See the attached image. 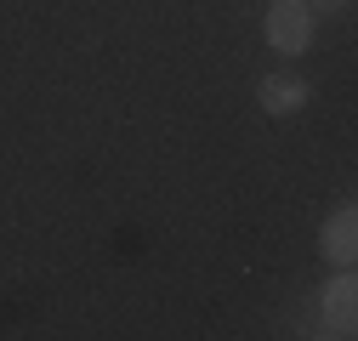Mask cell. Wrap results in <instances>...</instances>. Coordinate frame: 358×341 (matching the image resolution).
Returning <instances> with one entry per match:
<instances>
[{
    "mask_svg": "<svg viewBox=\"0 0 358 341\" xmlns=\"http://www.w3.org/2000/svg\"><path fill=\"white\" fill-rule=\"evenodd\" d=\"M256 103H262L267 114H296V108L307 103V85H301V80H279V74H267V80H262V92H256Z\"/></svg>",
    "mask_w": 358,
    "mask_h": 341,
    "instance_id": "277c9868",
    "label": "cell"
},
{
    "mask_svg": "<svg viewBox=\"0 0 358 341\" xmlns=\"http://www.w3.org/2000/svg\"><path fill=\"white\" fill-rule=\"evenodd\" d=\"M324 6H330V0H324Z\"/></svg>",
    "mask_w": 358,
    "mask_h": 341,
    "instance_id": "5b68a950",
    "label": "cell"
},
{
    "mask_svg": "<svg viewBox=\"0 0 358 341\" xmlns=\"http://www.w3.org/2000/svg\"><path fill=\"white\" fill-rule=\"evenodd\" d=\"M358 290H352V279H336L330 290H324V319H330V335H352V324H358Z\"/></svg>",
    "mask_w": 358,
    "mask_h": 341,
    "instance_id": "3957f363",
    "label": "cell"
},
{
    "mask_svg": "<svg viewBox=\"0 0 358 341\" xmlns=\"http://www.w3.org/2000/svg\"><path fill=\"white\" fill-rule=\"evenodd\" d=\"M324 256H330V262L336 268H352V256H358V210L347 205V210H336V217L324 222Z\"/></svg>",
    "mask_w": 358,
    "mask_h": 341,
    "instance_id": "7a4b0ae2",
    "label": "cell"
},
{
    "mask_svg": "<svg viewBox=\"0 0 358 341\" xmlns=\"http://www.w3.org/2000/svg\"><path fill=\"white\" fill-rule=\"evenodd\" d=\"M267 46H273L279 57H296L313 46V12L307 0H273L267 6Z\"/></svg>",
    "mask_w": 358,
    "mask_h": 341,
    "instance_id": "6da1fadb",
    "label": "cell"
}]
</instances>
